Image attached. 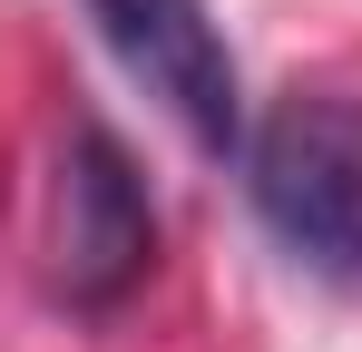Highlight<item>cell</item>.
Instances as JSON below:
<instances>
[{
    "label": "cell",
    "instance_id": "1",
    "mask_svg": "<svg viewBox=\"0 0 362 352\" xmlns=\"http://www.w3.org/2000/svg\"><path fill=\"white\" fill-rule=\"evenodd\" d=\"M245 196L294 264L353 284L362 274V98L294 88L245 137Z\"/></svg>",
    "mask_w": 362,
    "mask_h": 352
},
{
    "label": "cell",
    "instance_id": "3",
    "mask_svg": "<svg viewBox=\"0 0 362 352\" xmlns=\"http://www.w3.org/2000/svg\"><path fill=\"white\" fill-rule=\"evenodd\" d=\"M59 293L69 303H118L147 264H157V206H147V176L127 167V147L108 127H69L59 157Z\"/></svg>",
    "mask_w": 362,
    "mask_h": 352
},
{
    "label": "cell",
    "instance_id": "2",
    "mask_svg": "<svg viewBox=\"0 0 362 352\" xmlns=\"http://www.w3.org/2000/svg\"><path fill=\"white\" fill-rule=\"evenodd\" d=\"M88 20L127 59V78H147L177 108V127L206 157H245V78L206 0H88Z\"/></svg>",
    "mask_w": 362,
    "mask_h": 352
}]
</instances>
